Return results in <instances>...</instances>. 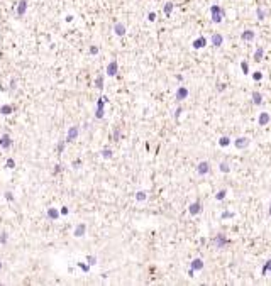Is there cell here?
Returning a JSON list of instances; mask_svg holds the SVG:
<instances>
[{
    "mask_svg": "<svg viewBox=\"0 0 271 286\" xmlns=\"http://www.w3.org/2000/svg\"><path fill=\"white\" fill-rule=\"evenodd\" d=\"M222 19H224V10H222V7L214 5L212 7V21L214 22H222Z\"/></svg>",
    "mask_w": 271,
    "mask_h": 286,
    "instance_id": "1",
    "label": "cell"
},
{
    "mask_svg": "<svg viewBox=\"0 0 271 286\" xmlns=\"http://www.w3.org/2000/svg\"><path fill=\"white\" fill-rule=\"evenodd\" d=\"M270 122H271L270 112H261V114L258 115V125H259V127H264V125H268Z\"/></svg>",
    "mask_w": 271,
    "mask_h": 286,
    "instance_id": "2",
    "label": "cell"
},
{
    "mask_svg": "<svg viewBox=\"0 0 271 286\" xmlns=\"http://www.w3.org/2000/svg\"><path fill=\"white\" fill-rule=\"evenodd\" d=\"M251 144L249 137H237V139L234 140V146L239 149V151H242V149H246V147Z\"/></svg>",
    "mask_w": 271,
    "mask_h": 286,
    "instance_id": "3",
    "label": "cell"
},
{
    "mask_svg": "<svg viewBox=\"0 0 271 286\" xmlns=\"http://www.w3.org/2000/svg\"><path fill=\"white\" fill-rule=\"evenodd\" d=\"M263 56H264V47H263V46H258V49L254 51V56H252V59H254L256 63H258V61H263Z\"/></svg>",
    "mask_w": 271,
    "mask_h": 286,
    "instance_id": "4",
    "label": "cell"
},
{
    "mask_svg": "<svg viewBox=\"0 0 271 286\" xmlns=\"http://www.w3.org/2000/svg\"><path fill=\"white\" fill-rule=\"evenodd\" d=\"M254 37H256V34H254V31H251V29H247V31H244L241 34V39H242V41H252Z\"/></svg>",
    "mask_w": 271,
    "mask_h": 286,
    "instance_id": "5",
    "label": "cell"
},
{
    "mask_svg": "<svg viewBox=\"0 0 271 286\" xmlns=\"http://www.w3.org/2000/svg\"><path fill=\"white\" fill-rule=\"evenodd\" d=\"M222 42H224V37H222V34H214V36H212V46L220 47V46H222Z\"/></svg>",
    "mask_w": 271,
    "mask_h": 286,
    "instance_id": "6",
    "label": "cell"
},
{
    "mask_svg": "<svg viewBox=\"0 0 271 286\" xmlns=\"http://www.w3.org/2000/svg\"><path fill=\"white\" fill-rule=\"evenodd\" d=\"M251 98H252V103L254 105H261L263 103V95L259 93V92H252V93H251Z\"/></svg>",
    "mask_w": 271,
    "mask_h": 286,
    "instance_id": "7",
    "label": "cell"
},
{
    "mask_svg": "<svg viewBox=\"0 0 271 286\" xmlns=\"http://www.w3.org/2000/svg\"><path fill=\"white\" fill-rule=\"evenodd\" d=\"M209 171H210V164L207 161H203L198 164V173H200V174H207Z\"/></svg>",
    "mask_w": 271,
    "mask_h": 286,
    "instance_id": "8",
    "label": "cell"
},
{
    "mask_svg": "<svg viewBox=\"0 0 271 286\" xmlns=\"http://www.w3.org/2000/svg\"><path fill=\"white\" fill-rule=\"evenodd\" d=\"M200 210H202V208H200V202H195V203H192V205H190V213H192V215H197V213H200Z\"/></svg>",
    "mask_w": 271,
    "mask_h": 286,
    "instance_id": "9",
    "label": "cell"
},
{
    "mask_svg": "<svg viewBox=\"0 0 271 286\" xmlns=\"http://www.w3.org/2000/svg\"><path fill=\"white\" fill-rule=\"evenodd\" d=\"M205 44H207V39H205V37H198L197 41L193 42V47H195V49H200V47H203Z\"/></svg>",
    "mask_w": 271,
    "mask_h": 286,
    "instance_id": "10",
    "label": "cell"
},
{
    "mask_svg": "<svg viewBox=\"0 0 271 286\" xmlns=\"http://www.w3.org/2000/svg\"><path fill=\"white\" fill-rule=\"evenodd\" d=\"M220 171L222 173H230V164L227 161H222L220 163Z\"/></svg>",
    "mask_w": 271,
    "mask_h": 286,
    "instance_id": "11",
    "label": "cell"
},
{
    "mask_svg": "<svg viewBox=\"0 0 271 286\" xmlns=\"http://www.w3.org/2000/svg\"><path fill=\"white\" fill-rule=\"evenodd\" d=\"M256 16H258V19H259V21H264V19H266V12H264V9L258 7V10H256Z\"/></svg>",
    "mask_w": 271,
    "mask_h": 286,
    "instance_id": "12",
    "label": "cell"
},
{
    "mask_svg": "<svg viewBox=\"0 0 271 286\" xmlns=\"http://www.w3.org/2000/svg\"><path fill=\"white\" fill-rule=\"evenodd\" d=\"M241 69H242V73H244V75H249V63L242 61V63H241Z\"/></svg>",
    "mask_w": 271,
    "mask_h": 286,
    "instance_id": "13",
    "label": "cell"
},
{
    "mask_svg": "<svg viewBox=\"0 0 271 286\" xmlns=\"http://www.w3.org/2000/svg\"><path fill=\"white\" fill-rule=\"evenodd\" d=\"M219 144H220V146H222V147H227V146H229V144H230V139H229V137H220Z\"/></svg>",
    "mask_w": 271,
    "mask_h": 286,
    "instance_id": "14",
    "label": "cell"
},
{
    "mask_svg": "<svg viewBox=\"0 0 271 286\" xmlns=\"http://www.w3.org/2000/svg\"><path fill=\"white\" fill-rule=\"evenodd\" d=\"M192 266H193V269H202V268H203V262H202V259H195Z\"/></svg>",
    "mask_w": 271,
    "mask_h": 286,
    "instance_id": "15",
    "label": "cell"
},
{
    "mask_svg": "<svg viewBox=\"0 0 271 286\" xmlns=\"http://www.w3.org/2000/svg\"><path fill=\"white\" fill-rule=\"evenodd\" d=\"M225 195H227V190L224 188V190H220V191L217 193V195H215V198H217V200H224V198H225Z\"/></svg>",
    "mask_w": 271,
    "mask_h": 286,
    "instance_id": "16",
    "label": "cell"
},
{
    "mask_svg": "<svg viewBox=\"0 0 271 286\" xmlns=\"http://www.w3.org/2000/svg\"><path fill=\"white\" fill-rule=\"evenodd\" d=\"M270 271H271V259H268L264 264V269H263V274H268Z\"/></svg>",
    "mask_w": 271,
    "mask_h": 286,
    "instance_id": "17",
    "label": "cell"
},
{
    "mask_svg": "<svg viewBox=\"0 0 271 286\" xmlns=\"http://www.w3.org/2000/svg\"><path fill=\"white\" fill-rule=\"evenodd\" d=\"M252 80H254V81H261V80H263V73H261V71H254V73H252Z\"/></svg>",
    "mask_w": 271,
    "mask_h": 286,
    "instance_id": "18",
    "label": "cell"
},
{
    "mask_svg": "<svg viewBox=\"0 0 271 286\" xmlns=\"http://www.w3.org/2000/svg\"><path fill=\"white\" fill-rule=\"evenodd\" d=\"M187 95H188V92H187V90H185V88H180V90H178V100L185 98Z\"/></svg>",
    "mask_w": 271,
    "mask_h": 286,
    "instance_id": "19",
    "label": "cell"
},
{
    "mask_svg": "<svg viewBox=\"0 0 271 286\" xmlns=\"http://www.w3.org/2000/svg\"><path fill=\"white\" fill-rule=\"evenodd\" d=\"M232 217V212H224L222 213V219H230Z\"/></svg>",
    "mask_w": 271,
    "mask_h": 286,
    "instance_id": "20",
    "label": "cell"
},
{
    "mask_svg": "<svg viewBox=\"0 0 271 286\" xmlns=\"http://www.w3.org/2000/svg\"><path fill=\"white\" fill-rule=\"evenodd\" d=\"M171 9H173V4H166V14H170Z\"/></svg>",
    "mask_w": 271,
    "mask_h": 286,
    "instance_id": "21",
    "label": "cell"
},
{
    "mask_svg": "<svg viewBox=\"0 0 271 286\" xmlns=\"http://www.w3.org/2000/svg\"><path fill=\"white\" fill-rule=\"evenodd\" d=\"M268 215L271 217V203H270V210H268Z\"/></svg>",
    "mask_w": 271,
    "mask_h": 286,
    "instance_id": "22",
    "label": "cell"
}]
</instances>
